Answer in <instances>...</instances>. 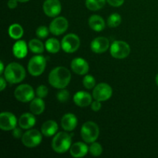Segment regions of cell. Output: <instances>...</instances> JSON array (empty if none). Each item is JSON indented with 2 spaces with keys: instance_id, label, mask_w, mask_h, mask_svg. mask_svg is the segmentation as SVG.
<instances>
[{
  "instance_id": "cell-13",
  "label": "cell",
  "mask_w": 158,
  "mask_h": 158,
  "mask_svg": "<svg viewBox=\"0 0 158 158\" xmlns=\"http://www.w3.org/2000/svg\"><path fill=\"white\" fill-rule=\"evenodd\" d=\"M43 12L47 16H57L61 12L62 6L59 0H46L43 6Z\"/></svg>"
},
{
  "instance_id": "cell-33",
  "label": "cell",
  "mask_w": 158,
  "mask_h": 158,
  "mask_svg": "<svg viewBox=\"0 0 158 158\" xmlns=\"http://www.w3.org/2000/svg\"><path fill=\"white\" fill-rule=\"evenodd\" d=\"M48 93H49V89L44 85H41V86H38L35 90V94H36L37 97H40V98H45L47 97Z\"/></svg>"
},
{
  "instance_id": "cell-9",
  "label": "cell",
  "mask_w": 158,
  "mask_h": 158,
  "mask_svg": "<svg viewBox=\"0 0 158 158\" xmlns=\"http://www.w3.org/2000/svg\"><path fill=\"white\" fill-rule=\"evenodd\" d=\"M80 46V38L77 35L69 33L65 35L62 40L61 47L64 52L67 53H73L79 49Z\"/></svg>"
},
{
  "instance_id": "cell-16",
  "label": "cell",
  "mask_w": 158,
  "mask_h": 158,
  "mask_svg": "<svg viewBox=\"0 0 158 158\" xmlns=\"http://www.w3.org/2000/svg\"><path fill=\"white\" fill-rule=\"evenodd\" d=\"M69 152H70L71 156L73 157H83L89 152V148L86 143H83V142H77V143L71 145Z\"/></svg>"
},
{
  "instance_id": "cell-36",
  "label": "cell",
  "mask_w": 158,
  "mask_h": 158,
  "mask_svg": "<svg viewBox=\"0 0 158 158\" xmlns=\"http://www.w3.org/2000/svg\"><path fill=\"white\" fill-rule=\"evenodd\" d=\"M23 132H22V130L19 129V128H14L13 130H12V136H13L16 139H19V138H22V137H23Z\"/></svg>"
},
{
  "instance_id": "cell-14",
  "label": "cell",
  "mask_w": 158,
  "mask_h": 158,
  "mask_svg": "<svg viewBox=\"0 0 158 158\" xmlns=\"http://www.w3.org/2000/svg\"><path fill=\"white\" fill-rule=\"evenodd\" d=\"M110 47V41L106 37H97L94 39L90 44L91 50L95 53H103Z\"/></svg>"
},
{
  "instance_id": "cell-18",
  "label": "cell",
  "mask_w": 158,
  "mask_h": 158,
  "mask_svg": "<svg viewBox=\"0 0 158 158\" xmlns=\"http://www.w3.org/2000/svg\"><path fill=\"white\" fill-rule=\"evenodd\" d=\"M77 118L74 114H66L61 119V126L66 131H73L77 126Z\"/></svg>"
},
{
  "instance_id": "cell-1",
  "label": "cell",
  "mask_w": 158,
  "mask_h": 158,
  "mask_svg": "<svg viewBox=\"0 0 158 158\" xmlns=\"http://www.w3.org/2000/svg\"><path fill=\"white\" fill-rule=\"evenodd\" d=\"M71 80V73L69 69L63 66H58L50 72L49 83L56 89H64L69 85Z\"/></svg>"
},
{
  "instance_id": "cell-39",
  "label": "cell",
  "mask_w": 158,
  "mask_h": 158,
  "mask_svg": "<svg viewBox=\"0 0 158 158\" xmlns=\"http://www.w3.org/2000/svg\"><path fill=\"white\" fill-rule=\"evenodd\" d=\"M0 67H1V69H0V73L2 74L4 73V65H3L2 62H0Z\"/></svg>"
},
{
  "instance_id": "cell-4",
  "label": "cell",
  "mask_w": 158,
  "mask_h": 158,
  "mask_svg": "<svg viewBox=\"0 0 158 158\" xmlns=\"http://www.w3.org/2000/svg\"><path fill=\"white\" fill-rule=\"evenodd\" d=\"M82 139L86 143H92L97 140L100 134V129L97 123L93 121H87L83 123L80 131Z\"/></svg>"
},
{
  "instance_id": "cell-19",
  "label": "cell",
  "mask_w": 158,
  "mask_h": 158,
  "mask_svg": "<svg viewBox=\"0 0 158 158\" xmlns=\"http://www.w3.org/2000/svg\"><path fill=\"white\" fill-rule=\"evenodd\" d=\"M35 124V117L32 113L22 114L19 119V125L22 129L29 130Z\"/></svg>"
},
{
  "instance_id": "cell-5",
  "label": "cell",
  "mask_w": 158,
  "mask_h": 158,
  "mask_svg": "<svg viewBox=\"0 0 158 158\" xmlns=\"http://www.w3.org/2000/svg\"><path fill=\"white\" fill-rule=\"evenodd\" d=\"M46 60L44 56L36 55L32 57L28 63V71L33 77L40 76L46 69Z\"/></svg>"
},
{
  "instance_id": "cell-12",
  "label": "cell",
  "mask_w": 158,
  "mask_h": 158,
  "mask_svg": "<svg viewBox=\"0 0 158 158\" xmlns=\"http://www.w3.org/2000/svg\"><path fill=\"white\" fill-rule=\"evenodd\" d=\"M17 119L13 114L2 112L0 114V128L2 131H12L16 127Z\"/></svg>"
},
{
  "instance_id": "cell-38",
  "label": "cell",
  "mask_w": 158,
  "mask_h": 158,
  "mask_svg": "<svg viewBox=\"0 0 158 158\" xmlns=\"http://www.w3.org/2000/svg\"><path fill=\"white\" fill-rule=\"evenodd\" d=\"M0 82H1L0 89H1V91H3L6 86V80L5 79V77H0Z\"/></svg>"
},
{
  "instance_id": "cell-7",
  "label": "cell",
  "mask_w": 158,
  "mask_h": 158,
  "mask_svg": "<svg viewBox=\"0 0 158 158\" xmlns=\"http://www.w3.org/2000/svg\"><path fill=\"white\" fill-rule=\"evenodd\" d=\"M43 140V134L37 130H29L22 137V143L25 147L33 148L39 146Z\"/></svg>"
},
{
  "instance_id": "cell-22",
  "label": "cell",
  "mask_w": 158,
  "mask_h": 158,
  "mask_svg": "<svg viewBox=\"0 0 158 158\" xmlns=\"http://www.w3.org/2000/svg\"><path fill=\"white\" fill-rule=\"evenodd\" d=\"M89 26L96 32H101L105 28V22L101 16L93 15L89 19Z\"/></svg>"
},
{
  "instance_id": "cell-21",
  "label": "cell",
  "mask_w": 158,
  "mask_h": 158,
  "mask_svg": "<svg viewBox=\"0 0 158 158\" xmlns=\"http://www.w3.org/2000/svg\"><path fill=\"white\" fill-rule=\"evenodd\" d=\"M58 131V124L54 120H47L41 127V132L46 137H52L55 135Z\"/></svg>"
},
{
  "instance_id": "cell-28",
  "label": "cell",
  "mask_w": 158,
  "mask_h": 158,
  "mask_svg": "<svg viewBox=\"0 0 158 158\" xmlns=\"http://www.w3.org/2000/svg\"><path fill=\"white\" fill-rule=\"evenodd\" d=\"M122 19L120 14L113 13L108 17L107 19V25L110 28H116L121 23Z\"/></svg>"
},
{
  "instance_id": "cell-35",
  "label": "cell",
  "mask_w": 158,
  "mask_h": 158,
  "mask_svg": "<svg viewBox=\"0 0 158 158\" xmlns=\"http://www.w3.org/2000/svg\"><path fill=\"white\" fill-rule=\"evenodd\" d=\"M102 107V105L100 103V101H98V100H96V101L92 102L91 103V109L94 111H99Z\"/></svg>"
},
{
  "instance_id": "cell-29",
  "label": "cell",
  "mask_w": 158,
  "mask_h": 158,
  "mask_svg": "<svg viewBox=\"0 0 158 158\" xmlns=\"http://www.w3.org/2000/svg\"><path fill=\"white\" fill-rule=\"evenodd\" d=\"M89 152L90 155L94 156V157H98V156L101 155L102 152H103V148H102V146L100 143L94 142L89 146Z\"/></svg>"
},
{
  "instance_id": "cell-8",
  "label": "cell",
  "mask_w": 158,
  "mask_h": 158,
  "mask_svg": "<svg viewBox=\"0 0 158 158\" xmlns=\"http://www.w3.org/2000/svg\"><path fill=\"white\" fill-rule=\"evenodd\" d=\"M14 95L19 101L22 103H27L33 100L35 92L33 88L29 84H21L16 87Z\"/></svg>"
},
{
  "instance_id": "cell-20",
  "label": "cell",
  "mask_w": 158,
  "mask_h": 158,
  "mask_svg": "<svg viewBox=\"0 0 158 158\" xmlns=\"http://www.w3.org/2000/svg\"><path fill=\"white\" fill-rule=\"evenodd\" d=\"M28 48L29 46H27L26 42L23 40H19L13 45L12 52L16 58L23 59L27 55Z\"/></svg>"
},
{
  "instance_id": "cell-41",
  "label": "cell",
  "mask_w": 158,
  "mask_h": 158,
  "mask_svg": "<svg viewBox=\"0 0 158 158\" xmlns=\"http://www.w3.org/2000/svg\"><path fill=\"white\" fill-rule=\"evenodd\" d=\"M156 83H157V84L158 86V74L157 75V77H156Z\"/></svg>"
},
{
  "instance_id": "cell-34",
  "label": "cell",
  "mask_w": 158,
  "mask_h": 158,
  "mask_svg": "<svg viewBox=\"0 0 158 158\" xmlns=\"http://www.w3.org/2000/svg\"><path fill=\"white\" fill-rule=\"evenodd\" d=\"M106 2L114 7H119L123 4L124 0H106Z\"/></svg>"
},
{
  "instance_id": "cell-25",
  "label": "cell",
  "mask_w": 158,
  "mask_h": 158,
  "mask_svg": "<svg viewBox=\"0 0 158 158\" xmlns=\"http://www.w3.org/2000/svg\"><path fill=\"white\" fill-rule=\"evenodd\" d=\"M28 46H29V50L35 54L43 53L45 48L43 43L37 39H33V40H30L29 44H28Z\"/></svg>"
},
{
  "instance_id": "cell-11",
  "label": "cell",
  "mask_w": 158,
  "mask_h": 158,
  "mask_svg": "<svg viewBox=\"0 0 158 158\" xmlns=\"http://www.w3.org/2000/svg\"><path fill=\"white\" fill-rule=\"evenodd\" d=\"M69 27V23L64 17H56L51 22L49 31L54 35H60L64 33Z\"/></svg>"
},
{
  "instance_id": "cell-31",
  "label": "cell",
  "mask_w": 158,
  "mask_h": 158,
  "mask_svg": "<svg viewBox=\"0 0 158 158\" xmlns=\"http://www.w3.org/2000/svg\"><path fill=\"white\" fill-rule=\"evenodd\" d=\"M49 32H50L49 29H48L46 26H41L37 28L36 31H35V34H36L37 37H39V38L44 39L48 36Z\"/></svg>"
},
{
  "instance_id": "cell-30",
  "label": "cell",
  "mask_w": 158,
  "mask_h": 158,
  "mask_svg": "<svg viewBox=\"0 0 158 158\" xmlns=\"http://www.w3.org/2000/svg\"><path fill=\"white\" fill-rule=\"evenodd\" d=\"M83 84L85 88L88 89H91L95 87L96 80L94 77L91 75L85 76L83 80Z\"/></svg>"
},
{
  "instance_id": "cell-2",
  "label": "cell",
  "mask_w": 158,
  "mask_h": 158,
  "mask_svg": "<svg viewBox=\"0 0 158 158\" xmlns=\"http://www.w3.org/2000/svg\"><path fill=\"white\" fill-rule=\"evenodd\" d=\"M26 75L24 67L17 63H9L4 71L5 79L11 84H15L22 82L26 77Z\"/></svg>"
},
{
  "instance_id": "cell-32",
  "label": "cell",
  "mask_w": 158,
  "mask_h": 158,
  "mask_svg": "<svg viewBox=\"0 0 158 158\" xmlns=\"http://www.w3.org/2000/svg\"><path fill=\"white\" fill-rule=\"evenodd\" d=\"M57 100L62 103H65L67 101L69 98V93L66 89H61V90L57 93Z\"/></svg>"
},
{
  "instance_id": "cell-26",
  "label": "cell",
  "mask_w": 158,
  "mask_h": 158,
  "mask_svg": "<svg viewBox=\"0 0 158 158\" xmlns=\"http://www.w3.org/2000/svg\"><path fill=\"white\" fill-rule=\"evenodd\" d=\"M9 35L14 40H19L23 35V29L20 25L12 24L9 28Z\"/></svg>"
},
{
  "instance_id": "cell-17",
  "label": "cell",
  "mask_w": 158,
  "mask_h": 158,
  "mask_svg": "<svg viewBox=\"0 0 158 158\" xmlns=\"http://www.w3.org/2000/svg\"><path fill=\"white\" fill-rule=\"evenodd\" d=\"M73 101L76 105L80 107H85L91 105L92 103V97L89 93L84 91H79L76 93L73 97Z\"/></svg>"
},
{
  "instance_id": "cell-23",
  "label": "cell",
  "mask_w": 158,
  "mask_h": 158,
  "mask_svg": "<svg viewBox=\"0 0 158 158\" xmlns=\"http://www.w3.org/2000/svg\"><path fill=\"white\" fill-rule=\"evenodd\" d=\"M29 108L31 113H32L34 115H40L45 110V103L43 100V98L40 97L34 98L31 101Z\"/></svg>"
},
{
  "instance_id": "cell-27",
  "label": "cell",
  "mask_w": 158,
  "mask_h": 158,
  "mask_svg": "<svg viewBox=\"0 0 158 158\" xmlns=\"http://www.w3.org/2000/svg\"><path fill=\"white\" fill-rule=\"evenodd\" d=\"M106 0H86V6L89 10L97 11L104 6Z\"/></svg>"
},
{
  "instance_id": "cell-10",
  "label": "cell",
  "mask_w": 158,
  "mask_h": 158,
  "mask_svg": "<svg viewBox=\"0 0 158 158\" xmlns=\"http://www.w3.org/2000/svg\"><path fill=\"white\" fill-rule=\"evenodd\" d=\"M113 94L112 87L109 84L105 83H100L94 87L93 91V97L95 100L98 101H106L109 100Z\"/></svg>"
},
{
  "instance_id": "cell-3",
  "label": "cell",
  "mask_w": 158,
  "mask_h": 158,
  "mask_svg": "<svg viewBox=\"0 0 158 158\" xmlns=\"http://www.w3.org/2000/svg\"><path fill=\"white\" fill-rule=\"evenodd\" d=\"M72 145V136L68 133L60 132L56 134L52 141V150L57 154H64L70 149Z\"/></svg>"
},
{
  "instance_id": "cell-15",
  "label": "cell",
  "mask_w": 158,
  "mask_h": 158,
  "mask_svg": "<svg viewBox=\"0 0 158 158\" xmlns=\"http://www.w3.org/2000/svg\"><path fill=\"white\" fill-rule=\"evenodd\" d=\"M71 69L78 75H85L89 71V64L84 59L77 57L71 62Z\"/></svg>"
},
{
  "instance_id": "cell-24",
  "label": "cell",
  "mask_w": 158,
  "mask_h": 158,
  "mask_svg": "<svg viewBox=\"0 0 158 158\" xmlns=\"http://www.w3.org/2000/svg\"><path fill=\"white\" fill-rule=\"evenodd\" d=\"M46 50L50 53H57L61 48V43L55 38H50L45 43Z\"/></svg>"
},
{
  "instance_id": "cell-6",
  "label": "cell",
  "mask_w": 158,
  "mask_h": 158,
  "mask_svg": "<svg viewBox=\"0 0 158 158\" xmlns=\"http://www.w3.org/2000/svg\"><path fill=\"white\" fill-rule=\"evenodd\" d=\"M110 55L114 58L118 59V60H122L128 56L131 53V47L129 44L127 43L126 42L118 40V41H114L111 44L110 48Z\"/></svg>"
},
{
  "instance_id": "cell-37",
  "label": "cell",
  "mask_w": 158,
  "mask_h": 158,
  "mask_svg": "<svg viewBox=\"0 0 158 158\" xmlns=\"http://www.w3.org/2000/svg\"><path fill=\"white\" fill-rule=\"evenodd\" d=\"M17 5H18V1L17 0H9L8 2V6L11 9H13L15 8H16Z\"/></svg>"
},
{
  "instance_id": "cell-40",
  "label": "cell",
  "mask_w": 158,
  "mask_h": 158,
  "mask_svg": "<svg viewBox=\"0 0 158 158\" xmlns=\"http://www.w3.org/2000/svg\"><path fill=\"white\" fill-rule=\"evenodd\" d=\"M18 2H26L29 1V0H17Z\"/></svg>"
}]
</instances>
